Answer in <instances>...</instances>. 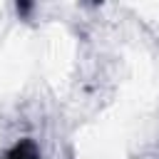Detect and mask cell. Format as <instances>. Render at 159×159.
Segmentation results:
<instances>
[{"mask_svg":"<svg viewBox=\"0 0 159 159\" xmlns=\"http://www.w3.org/2000/svg\"><path fill=\"white\" fill-rule=\"evenodd\" d=\"M0 159H42L40 157V147H37V142L35 139H30V137H22V139H17Z\"/></svg>","mask_w":159,"mask_h":159,"instance_id":"1","label":"cell"}]
</instances>
